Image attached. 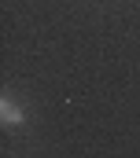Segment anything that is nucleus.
<instances>
[{"mask_svg":"<svg viewBox=\"0 0 140 158\" xmlns=\"http://www.w3.org/2000/svg\"><path fill=\"white\" fill-rule=\"evenodd\" d=\"M0 121L7 125V129H22L26 125V114H22V107L15 103V96H0Z\"/></svg>","mask_w":140,"mask_h":158,"instance_id":"f257e3e1","label":"nucleus"}]
</instances>
